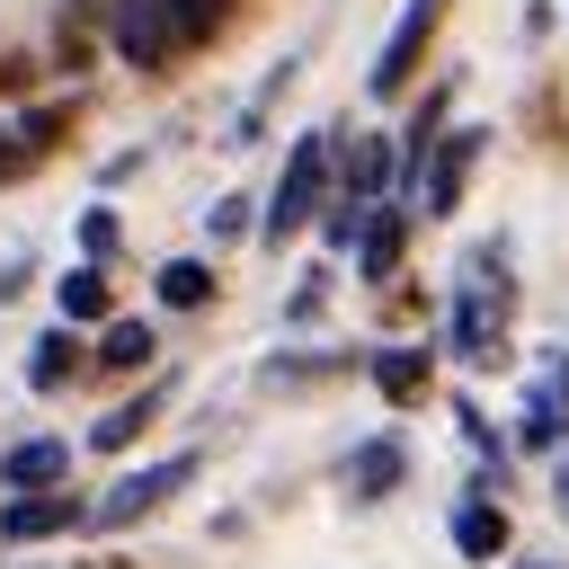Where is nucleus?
Segmentation results:
<instances>
[{
	"instance_id": "obj_1",
	"label": "nucleus",
	"mask_w": 569,
	"mask_h": 569,
	"mask_svg": "<svg viewBox=\"0 0 569 569\" xmlns=\"http://www.w3.org/2000/svg\"><path fill=\"white\" fill-rule=\"evenodd\" d=\"M507 311H516V284H507V240H480L453 276V320H445V347L462 365H507Z\"/></svg>"
},
{
	"instance_id": "obj_2",
	"label": "nucleus",
	"mask_w": 569,
	"mask_h": 569,
	"mask_svg": "<svg viewBox=\"0 0 569 569\" xmlns=\"http://www.w3.org/2000/svg\"><path fill=\"white\" fill-rule=\"evenodd\" d=\"M329 133H302L293 151H284V169H276V196H267V213H258V240L267 249H284V240H302V222L329 204Z\"/></svg>"
},
{
	"instance_id": "obj_3",
	"label": "nucleus",
	"mask_w": 569,
	"mask_h": 569,
	"mask_svg": "<svg viewBox=\"0 0 569 569\" xmlns=\"http://www.w3.org/2000/svg\"><path fill=\"white\" fill-rule=\"evenodd\" d=\"M445 9H453V0H409V9L391 18L382 53H373V71H365V89H373L382 107H391V98H409V80H418V62H427V44H436Z\"/></svg>"
},
{
	"instance_id": "obj_4",
	"label": "nucleus",
	"mask_w": 569,
	"mask_h": 569,
	"mask_svg": "<svg viewBox=\"0 0 569 569\" xmlns=\"http://www.w3.org/2000/svg\"><path fill=\"white\" fill-rule=\"evenodd\" d=\"M187 480H196V453H169V462H142V471H124V480H116L107 498H89V525H98V533H124V525H142V516H151L160 498H178Z\"/></svg>"
},
{
	"instance_id": "obj_5",
	"label": "nucleus",
	"mask_w": 569,
	"mask_h": 569,
	"mask_svg": "<svg viewBox=\"0 0 569 569\" xmlns=\"http://www.w3.org/2000/svg\"><path fill=\"white\" fill-rule=\"evenodd\" d=\"M480 124H445L436 133V151H427V169H418V213H453L462 204V187H471V169H480Z\"/></svg>"
},
{
	"instance_id": "obj_6",
	"label": "nucleus",
	"mask_w": 569,
	"mask_h": 569,
	"mask_svg": "<svg viewBox=\"0 0 569 569\" xmlns=\"http://www.w3.org/2000/svg\"><path fill=\"white\" fill-rule=\"evenodd\" d=\"M329 178H338L329 196H356V204H373V196L400 178V142H391V133H347V142L329 133Z\"/></svg>"
},
{
	"instance_id": "obj_7",
	"label": "nucleus",
	"mask_w": 569,
	"mask_h": 569,
	"mask_svg": "<svg viewBox=\"0 0 569 569\" xmlns=\"http://www.w3.org/2000/svg\"><path fill=\"white\" fill-rule=\"evenodd\" d=\"M71 525H89V498H71V489H18V498L0 507V533H9V542H53V533H71Z\"/></svg>"
},
{
	"instance_id": "obj_8",
	"label": "nucleus",
	"mask_w": 569,
	"mask_h": 569,
	"mask_svg": "<svg viewBox=\"0 0 569 569\" xmlns=\"http://www.w3.org/2000/svg\"><path fill=\"white\" fill-rule=\"evenodd\" d=\"M400 480H409V453H400V436H365V445L338 462V489H347L356 507H382Z\"/></svg>"
},
{
	"instance_id": "obj_9",
	"label": "nucleus",
	"mask_w": 569,
	"mask_h": 569,
	"mask_svg": "<svg viewBox=\"0 0 569 569\" xmlns=\"http://www.w3.org/2000/svg\"><path fill=\"white\" fill-rule=\"evenodd\" d=\"M169 400H178V373H142V391H133V400H116V409L89 427V453H124V445L169 409Z\"/></svg>"
},
{
	"instance_id": "obj_10",
	"label": "nucleus",
	"mask_w": 569,
	"mask_h": 569,
	"mask_svg": "<svg viewBox=\"0 0 569 569\" xmlns=\"http://www.w3.org/2000/svg\"><path fill=\"white\" fill-rule=\"evenodd\" d=\"M365 373H373V391H382L391 409H418V400L436 391V356H427V347H373Z\"/></svg>"
},
{
	"instance_id": "obj_11",
	"label": "nucleus",
	"mask_w": 569,
	"mask_h": 569,
	"mask_svg": "<svg viewBox=\"0 0 569 569\" xmlns=\"http://www.w3.org/2000/svg\"><path fill=\"white\" fill-rule=\"evenodd\" d=\"M400 258H409V213L382 196L373 213H365V240H356V267H365V284H391L400 276Z\"/></svg>"
},
{
	"instance_id": "obj_12",
	"label": "nucleus",
	"mask_w": 569,
	"mask_h": 569,
	"mask_svg": "<svg viewBox=\"0 0 569 569\" xmlns=\"http://www.w3.org/2000/svg\"><path fill=\"white\" fill-rule=\"evenodd\" d=\"M453 551H462V560H507V507H498L489 489L453 498Z\"/></svg>"
},
{
	"instance_id": "obj_13",
	"label": "nucleus",
	"mask_w": 569,
	"mask_h": 569,
	"mask_svg": "<svg viewBox=\"0 0 569 569\" xmlns=\"http://www.w3.org/2000/svg\"><path fill=\"white\" fill-rule=\"evenodd\" d=\"M151 320H107L98 347H89V373H151Z\"/></svg>"
},
{
	"instance_id": "obj_14",
	"label": "nucleus",
	"mask_w": 569,
	"mask_h": 569,
	"mask_svg": "<svg viewBox=\"0 0 569 569\" xmlns=\"http://www.w3.org/2000/svg\"><path fill=\"white\" fill-rule=\"evenodd\" d=\"M62 471H71V453H62V445H44V436H27V445H9V453H0L9 498H18V489H62Z\"/></svg>"
},
{
	"instance_id": "obj_15",
	"label": "nucleus",
	"mask_w": 569,
	"mask_h": 569,
	"mask_svg": "<svg viewBox=\"0 0 569 569\" xmlns=\"http://www.w3.org/2000/svg\"><path fill=\"white\" fill-rule=\"evenodd\" d=\"M80 365H89V347H80L71 329H44V338L27 347V391H62Z\"/></svg>"
},
{
	"instance_id": "obj_16",
	"label": "nucleus",
	"mask_w": 569,
	"mask_h": 569,
	"mask_svg": "<svg viewBox=\"0 0 569 569\" xmlns=\"http://www.w3.org/2000/svg\"><path fill=\"white\" fill-rule=\"evenodd\" d=\"M107 302H116L107 267H98V258H80V267L62 276V320H71V329H80V320H107Z\"/></svg>"
},
{
	"instance_id": "obj_17",
	"label": "nucleus",
	"mask_w": 569,
	"mask_h": 569,
	"mask_svg": "<svg viewBox=\"0 0 569 569\" xmlns=\"http://www.w3.org/2000/svg\"><path fill=\"white\" fill-rule=\"evenodd\" d=\"M151 293H160L169 311H204V302H213V267H204V258H169Z\"/></svg>"
},
{
	"instance_id": "obj_18",
	"label": "nucleus",
	"mask_w": 569,
	"mask_h": 569,
	"mask_svg": "<svg viewBox=\"0 0 569 569\" xmlns=\"http://www.w3.org/2000/svg\"><path fill=\"white\" fill-rule=\"evenodd\" d=\"M329 373H347V356H267V391H302V382H329Z\"/></svg>"
},
{
	"instance_id": "obj_19",
	"label": "nucleus",
	"mask_w": 569,
	"mask_h": 569,
	"mask_svg": "<svg viewBox=\"0 0 569 569\" xmlns=\"http://www.w3.org/2000/svg\"><path fill=\"white\" fill-rule=\"evenodd\" d=\"M160 9H169L178 44H213V36H222V18H231V0H160Z\"/></svg>"
},
{
	"instance_id": "obj_20",
	"label": "nucleus",
	"mask_w": 569,
	"mask_h": 569,
	"mask_svg": "<svg viewBox=\"0 0 569 569\" xmlns=\"http://www.w3.org/2000/svg\"><path fill=\"white\" fill-rule=\"evenodd\" d=\"M62 133H71V107H36V116H27V124H18V160H27V169H36V160H44V151H53V142H62Z\"/></svg>"
},
{
	"instance_id": "obj_21",
	"label": "nucleus",
	"mask_w": 569,
	"mask_h": 569,
	"mask_svg": "<svg viewBox=\"0 0 569 569\" xmlns=\"http://www.w3.org/2000/svg\"><path fill=\"white\" fill-rule=\"evenodd\" d=\"M116 240H124V231H116V213H107V204H89V213H80V249L107 267V258H116Z\"/></svg>"
},
{
	"instance_id": "obj_22",
	"label": "nucleus",
	"mask_w": 569,
	"mask_h": 569,
	"mask_svg": "<svg viewBox=\"0 0 569 569\" xmlns=\"http://www.w3.org/2000/svg\"><path fill=\"white\" fill-rule=\"evenodd\" d=\"M249 213H258V204H249V196H222V204H213V213H204V231H213V240H240V231H258V222H249Z\"/></svg>"
},
{
	"instance_id": "obj_23",
	"label": "nucleus",
	"mask_w": 569,
	"mask_h": 569,
	"mask_svg": "<svg viewBox=\"0 0 569 569\" xmlns=\"http://www.w3.org/2000/svg\"><path fill=\"white\" fill-rule=\"evenodd\" d=\"M320 302H329V276H320V267H311V276H302V284H293V302H284V311H293V320H311V311H320Z\"/></svg>"
},
{
	"instance_id": "obj_24",
	"label": "nucleus",
	"mask_w": 569,
	"mask_h": 569,
	"mask_svg": "<svg viewBox=\"0 0 569 569\" xmlns=\"http://www.w3.org/2000/svg\"><path fill=\"white\" fill-rule=\"evenodd\" d=\"M18 169H27V160H18V133L0 124V178H18Z\"/></svg>"
},
{
	"instance_id": "obj_25",
	"label": "nucleus",
	"mask_w": 569,
	"mask_h": 569,
	"mask_svg": "<svg viewBox=\"0 0 569 569\" xmlns=\"http://www.w3.org/2000/svg\"><path fill=\"white\" fill-rule=\"evenodd\" d=\"M560 507H569V436H560Z\"/></svg>"
},
{
	"instance_id": "obj_26",
	"label": "nucleus",
	"mask_w": 569,
	"mask_h": 569,
	"mask_svg": "<svg viewBox=\"0 0 569 569\" xmlns=\"http://www.w3.org/2000/svg\"><path fill=\"white\" fill-rule=\"evenodd\" d=\"M516 569H560V560H516Z\"/></svg>"
},
{
	"instance_id": "obj_27",
	"label": "nucleus",
	"mask_w": 569,
	"mask_h": 569,
	"mask_svg": "<svg viewBox=\"0 0 569 569\" xmlns=\"http://www.w3.org/2000/svg\"><path fill=\"white\" fill-rule=\"evenodd\" d=\"M71 569H107V560H71Z\"/></svg>"
}]
</instances>
